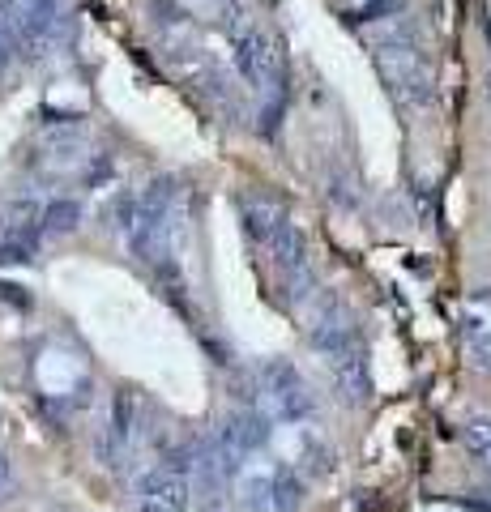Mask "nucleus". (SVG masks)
<instances>
[{
  "label": "nucleus",
  "instance_id": "1",
  "mask_svg": "<svg viewBox=\"0 0 491 512\" xmlns=\"http://www.w3.org/2000/svg\"><path fill=\"white\" fill-rule=\"evenodd\" d=\"M372 64L380 73V82L389 86V94L402 107L419 111L436 99V73H432V56H427V43L419 35V26L398 13V18L372 26Z\"/></svg>",
  "mask_w": 491,
  "mask_h": 512
},
{
  "label": "nucleus",
  "instance_id": "2",
  "mask_svg": "<svg viewBox=\"0 0 491 512\" xmlns=\"http://www.w3.org/2000/svg\"><path fill=\"white\" fill-rule=\"evenodd\" d=\"M223 30H227L231 60H235V69H240V77L252 90H261V99H269L265 133H274L282 103H287V52H282V39L274 30L252 22L248 9L223 13Z\"/></svg>",
  "mask_w": 491,
  "mask_h": 512
},
{
  "label": "nucleus",
  "instance_id": "3",
  "mask_svg": "<svg viewBox=\"0 0 491 512\" xmlns=\"http://www.w3.org/2000/svg\"><path fill=\"white\" fill-rule=\"evenodd\" d=\"M261 397H265L269 414H278V419H287V423H304L316 414L312 384L287 359H274V363L261 367Z\"/></svg>",
  "mask_w": 491,
  "mask_h": 512
},
{
  "label": "nucleus",
  "instance_id": "4",
  "mask_svg": "<svg viewBox=\"0 0 491 512\" xmlns=\"http://www.w3.org/2000/svg\"><path fill=\"white\" fill-rule=\"evenodd\" d=\"M193 508V483H188V453L167 457L158 470H150L137 487L133 512H188Z\"/></svg>",
  "mask_w": 491,
  "mask_h": 512
},
{
  "label": "nucleus",
  "instance_id": "5",
  "mask_svg": "<svg viewBox=\"0 0 491 512\" xmlns=\"http://www.w3.org/2000/svg\"><path fill=\"white\" fill-rule=\"evenodd\" d=\"M240 222H244L248 239H252V244H257L265 256L274 252L287 235L299 231L287 205L274 201V197H265V192H244V197H240Z\"/></svg>",
  "mask_w": 491,
  "mask_h": 512
},
{
  "label": "nucleus",
  "instance_id": "6",
  "mask_svg": "<svg viewBox=\"0 0 491 512\" xmlns=\"http://www.w3.org/2000/svg\"><path fill=\"white\" fill-rule=\"evenodd\" d=\"M133 436H137V402H133V393H120L112 402V414H107L103 436H99V461L103 466H120L133 448Z\"/></svg>",
  "mask_w": 491,
  "mask_h": 512
},
{
  "label": "nucleus",
  "instance_id": "7",
  "mask_svg": "<svg viewBox=\"0 0 491 512\" xmlns=\"http://www.w3.org/2000/svg\"><path fill=\"white\" fill-rule=\"evenodd\" d=\"M329 367V380H334V389L346 406H368L372 397V376H368V346L359 350H346V355H334L325 359Z\"/></svg>",
  "mask_w": 491,
  "mask_h": 512
},
{
  "label": "nucleus",
  "instance_id": "8",
  "mask_svg": "<svg viewBox=\"0 0 491 512\" xmlns=\"http://www.w3.org/2000/svg\"><path fill=\"white\" fill-rule=\"evenodd\" d=\"M248 504L265 508V512H291V508H299L295 474H274V478H257V483H248Z\"/></svg>",
  "mask_w": 491,
  "mask_h": 512
},
{
  "label": "nucleus",
  "instance_id": "9",
  "mask_svg": "<svg viewBox=\"0 0 491 512\" xmlns=\"http://www.w3.org/2000/svg\"><path fill=\"white\" fill-rule=\"evenodd\" d=\"M398 13H406V0H359L355 9H346V22L372 30V26H380V22L398 18Z\"/></svg>",
  "mask_w": 491,
  "mask_h": 512
},
{
  "label": "nucleus",
  "instance_id": "10",
  "mask_svg": "<svg viewBox=\"0 0 491 512\" xmlns=\"http://www.w3.org/2000/svg\"><path fill=\"white\" fill-rule=\"evenodd\" d=\"M77 218H82V205L77 201H52L39 214V231L43 235H69L77 227Z\"/></svg>",
  "mask_w": 491,
  "mask_h": 512
},
{
  "label": "nucleus",
  "instance_id": "11",
  "mask_svg": "<svg viewBox=\"0 0 491 512\" xmlns=\"http://www.w3.org/2000/svg\"><path fill=\"white\" fill-rule=\"evenodd\" d=\"M22 56V39H18V13L13 5H0V73H9V64Z\"/></svg>",
  "mask_w": 491,
  "mask_h": 512
},
{
  "label": "nucleus",
  "instance_id": "12",
  "mask_svg": "<svg viewBox=\"0 0 491 512\" xmlns=\"http://www.w3.org/2000/svg\"><path fill=\"white\" fill-rule=\"evenodd\" d=\"M462 440H466L470 453L491 470V419H466L462 423Z\"/></svg>",
  "mask_w": 491,
  "mask_h": 512
},
{
  "label": "nucleus",
  "instance_id": "13",
  "mask_svg": "<svg viewBox=\"0 0 491 512\" xmlns=\"http://www.w3.org/2000/svg\"><path fill=\"white\" fill-rule=\"evenodd\" d=\"M9 487H13V470H9L5 453H0V500H5V495H9Z\"/></svg>",
  "mask_w": 491,
  "mask_h": 512
},
{
  "label": "nucleus",
  "instance_id": "14",
  "mask_svg": "<svg viewBox=\"0 0 491 512\" xmlns=\"http://www.w3.org/2000/svg\"><path fill=\"white\" fill-rule=\"evenodd\" d=\"M210 5H214L218 13H240V9H244V0H210Z\"/></svg>",
  "mask_w": 491,
  "mask_h": 512
},
{
  "label": "nucleus",
  "instance_id": "15",
  "mask_svg": "<svg viewBox=\"0 0 491 512\" xmlns=\"http://www.w3.org/2000/svg\"><path fill=\"white\" fill-rule=\"evenodd\" d=\"M483 90H487V103H491V64H487V77H483Z\"/></svg>",
  "mask_w": 491,
  "mask_h": 512
},
{
  "label": "nucleus",
  "instance_id": "16",
  "mask_svg": "<svg viewBox=\"0 0 491 512\" xmlns=\"http://www.w3.org/2000/svg\"><path fill=\"white\" fill-rule=\"evenodd\" d=\"M0 5H13V0H0Z\"/></svg>",
  "mask_w": 491,
  "mask_h": 512
}]
</instances>
